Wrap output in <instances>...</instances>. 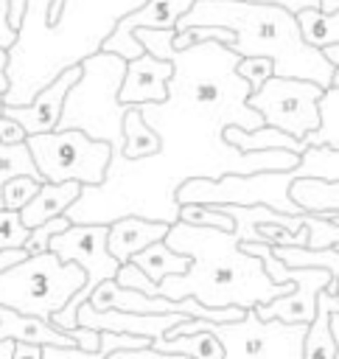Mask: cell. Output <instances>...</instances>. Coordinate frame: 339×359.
Returning <instances> with one entry per match:
<instances>
[{
  "label": "cell",
  "instance_id": "obj_46",
  "mask_svg": "<svg viewBox=\"0 0 339 359\" xmlns=\"http://www.w3.org/2000/svg\"><path fill=\"white\" fill-rule=\"evenodd\" d=\"M331 87H339V65H336L333 73H331Z\"/></svg>",
  "mask_w": 339,
  "mask_h": 359
},
{
  "label": "cell",
  "instance_id": "obj_16",
  "mask_svg": "<svg viewBox=\"0 0 339 359\" xmlns=\"http://www.w3.org/2000/svg\"><path fill=\"white\" fill-rule=\"evenodd\" d=\"M165 233H168V222L143 219V216H120V219L109 222L106 250L123 264L137 250H143L146 244H151L157 238H165Z\"/></svg>",
  "mask_w": 339,
  "mask_h": 359
},
{
  "label": "cell",
  "instance_id": "obj_45",
  "mask_svg": "<svg viewBox=\"0 0 339 359\" xmlns=\"http://www.w3.org/2000/svg\"><path fill=\"white\" fill-rule=\"evenodd\" d=\"M325 289H328V292H333V294H339V275H336V278H333V280H331Z\"/></svg>",
  "mask_w": 339,
  "mask_h": 359
},
{
  "label": "cell",
  "instance_id": "obj_33",
  "mask_svg": "<svg viewBox=\"0 0 339 359\" xmlns=\"http://www.w3.org/2000/svg\"><path fill=\"white\" fill-rule=\"evenodd\" d=\"M238 76L249 84V90H258L275 70H272V59L269 56H241L235 65Z\"/></svg>",
  "mask_w": 339,
  "mask_h": 359
},
{
  "label": "cell",
  "instance_id": "obj_28",
  "mask_svg": "<svg viewBox=\"0 0 339 359\" xmlns=\"http://www.w3.org/2000/svg\"><path fill=\"white\" fill-rule=\"evenodd\" d=\"M207 39L230 45L233 42V31L224 28V25H185V28L174 31L171 45L174 48H191V45H199V42H207Z\"/></svg>",
  "mask_w": 339,
  "mask_h": 359
},
{
  "label": "cell",
  "instance_id": "obj_43",
  "mask_svg": "<svg viewBox=\"0 0 339 359\" xmlns=\"http://www.w3.org/2000/svg\"><path fill=\"white\" fill-rule=\"evenodd\" d=\"M11 356H14V339L0 337V359H11Z\"/></svg>",
  "mask_w": 339,
  "mask_h": 359
},
{
  "label": "cell",
  "instance_id": "obj_39",
  "mask_svg": "<svg viewBox=\"0 0 339 359\" xmlns=\"http://www.w3.org/2000/svg\"><path fill=\"white\" fill-rule=\"evenodd\" d=\"M28 252L22 250V247H6V250H0V272L6 269V266H11V264H17V261H22Z\"/></svg>",
  "mask_w": 339,
  "mask_h": 359
},
{
  "label": "cell",
  "instance_id": "obj_24",
  "mask_svg": "<svg viewBox=\"0 0 339 359\" xmlns=\"http://www.w3.org/2000/svg\"><path fill=\"white\" fill-rule=\"evenodd\" d=\"M157 149H160L157 132L143 121L140 107L129 104V109L123 115V154L126 157H148Z\"/></svg>",
  "mask_w": 339,
  "mask_h": 359
},
{
  "label": "cell",
  "instance_id": "obj_32",
  "mask_svg": "<svg viewBox=\"0 0 339 359\" xmlns=\"http://www.w3.org/2000/svg\"><path fill=\"white\" fill-rule=\"evenodd\" d=\"M31 227L20 219V210L0 208V250L6 247H22Z\"/></svg>",
  "mask_w": 339,
  "mask_h": 359
},
{
  "label": "cell",
  "instance_id": "obj_14",
  "mask_svg": "<svg viewBox=\"0 0 339 359\" xmlns=\"http://www.w3.org/2000/svg\"><path fill=\"white\" fill-rule=\"evenodd\" d=\"M182 320H188V314H179V311H123V309L98 311L87 300L76 311V325H87L95 331H126L148 339L162 337L168 328H174Z\"/></svg>",
  "mask_w": 339,
  "mask_h": 359
},
{
  "label": "cell",
  "instance_id": "obj_29",
  "mask_svg": "<svg viewBox=\"0 0 339 359\" xmlns=\"http://www.w3.org/2000/svg\"><path fill=\"white\" fill-rule=\"evenodd\" d=\"M151 339L140 334H126V331H98V359H106L118 351H134V348H148Z\"/></svg>",
  "mask_w": 339,
  "mask_h": 359
},
{
  "label": "cell",
  "instance_id": "obj_17",
  "mask_svg": "<svg viewBox=\"0 0 339 359\" xmlns=\"http://www.w3.org/2000/svg\"><path fill=\"white\" fill-rule=\"evenodd\" d=\"M78 191H81V182L78 180H62V182L42 180L39 188H36V194L20 208V219L28 227H36L45 219H53V216L64 213L70 208V202L78 196Z\"/></svg>",
  "mask_w": 339,
  "mask_h": 359
},
{
  "label": "cell",
  "instance_id": "obj_4",
  "mask_svg": "<svg viewBox=\"0 0 339 359\" xmlns=\"http://www.w3.org/2000/svg\"><path fill=\"white\" fill-rule=\"evenodd\" d=\"M185 25H224L233 31L230 48L238 56H269L275 76L311 79L319 87H331L333 65L319 48L303 39L297 17L283 6L252 0H193L177 20L174 31Z\"/></svg>",
  "mask_w": 339,
  "mask_h": 359
},
{
  "label": "cell",
  "instance_id": "obj_19",
  "mask_svg": "<svg viewBox=\"0 0 339 359\" xmlns=\"http://www.w3.org/2000/svg\"><path fill=\"white\" fill-rule=\"evenodd\" d=\"M151 348L171 356H196V359H224V348L219 337L207 328L191 331V334H171L151 339Z\"/></svg>",
  "mask_w": 339,
  "mask_h": 359
},
{
  "label": "cell",
  "instance_id": "obj_27",
  "mask_svg": "<svg viewBox=\"0 0 339 359\" xmlns=\"http://www.w3.org/2000/svg\"><path fill=\"white\" fill-rule=\"evenodd\" d=\"M308 227V250H325V247H339V222H333L328 213H311L305 219Z\"/></svg>",
  "mask_w": 339,
  "mask_h": 359
},
{
  "label": "cell",
  "instance_id": "obj_7",
  "mask_svg": "<svg viewBox=\"0 0 339 359\" xmlns=\"http://www.w3.org/2000/svg\"><path fill=\"white\" fill-rule=\"evenodd\" d=\"M207 328L219 337L224 356L227 359H303V339H305V328L308 323H286L277 317H258L255 306L244 309V314L238 320H227V323H213V320H202V317H188L182 323H177L174 328H168L162 337L171 334H191Z\"/></svg>",
  "mask_w": 339,
  "mask_h": 359
},
{
  "label": "cell",
  "instance_id": "obj_3",
  "mask_svg": "<svg viewBox=\"0 0 339 359\" xmlns=\"http://www.w3.org/2000/svg\"><path fill=\"white\" fill-rule=\"evenodd\" d=\"M171 250L191 255L185 272L165 275L157 280V294L165 297H196L205 306H258L277 294H286L294 283H275L263 261L241 247L233 230L210 224L174 222L162 238Z\"/></svg>",
  "mask_w": 339,
  "mask_h": 359
},
{
  "label": "cell",
  "instance_id": "obj_11",
  "mask_svg": "<svg viewBox=\"0 0 339 359\" xmlns=\"http://www.w3.org/2000/svg\"><path fill=\"white\" fill-rule=\"evenodd\" d=\"M191 3L193 0H146L115 25V31L104 39L101 50H112L123 59L140 56L146 48L134 36V28H174L177 20L191 8Z\"/></svg>",
  "mask_w": 339,
  "mask_h": 359
},
{
  "label": "cell",
  "instance_id": "obj_18",
  "mask_svg": "<svg viewBox=\"0 0 339 359\" xmlns=\"http://www.w3.org/2000/svg\"><path fill=\"white\" fill-rule=\"evenodd\" d=\"M336 303H339V294L328 289L317 292V309H314V317L308 320L305 339H303V359H314V356L336 359V339L331 331V311Z\"/></svg>",
  "mask_w": 339,
  "mask_h": 359
},
{
  "label": "cell",
  "instance_id": "obj_20",
  "mask_svg": "<svg viewBox=\"0 0 339 359\" xmlns=\"http://www.w3.org/2000/svg\"><path fill=\"white\" fill-rule=\"evenodd\" d=\"M224 137H227L233 146L244 149V151H258V149H291V151H297V154L305 151V140H303V137H294V135H289V132H280V129H275V126H269V123H263V126H258V129L227 126V129H224Z\"/></svg>",
  "mask_w": 339,
  "mask_h": 359
},
{
  "label": "cell",
  "instance_id": "obj_21",
  "mask_svg": "<svg viewBox=\"0 0 339 359\" xmlns=\"http://www.w3.org/2000/svg\"><path fill=\"white\" fill-rule=\"evenodd\" d=\"M129 261H132L134 266H140V269H143L154 283H157V280H162L165 275L185 272V269L191 266V255L171 250L162 238H157V241L146 244V247H143V250H137Z\"/></svg>",
  "mask_w": 339,
  "mask_h": 359
},
{
  "label": "cell",
  "instance_id": "obj_35",
  "mask_svg": "<svg viewBox=\"0 0 339 359\" xmlns=\"http://www.w3.org/2000/svg\"><path fill=\"white\" fill-rule=\"evenodd\" d=\"M20 140H25V129L14 118L0 112V143H20Z\"/></svg>",
  "mask_w": 339,
  "mask_h": 359
},
{
  "label": "cell",
  "instance_id": "obj_34",
  "mask_svg": "<svg viewBox=\"0 0 339 359\" xmlns=\"http://www.w3.org/2000/svg\"><path fill=\"white\" fill-rule=\"evenodd\" d=\"M70 337H73V342H76L78 348L90 351V353L98 359V331H95V328H87V325H73V328H70Z\"/></svg>",
  "mask_w": 339,
  "mask_h": 359
},
{
  "label": "cell",
  "instance_id": "obj_31",
  "mask_svg": "<svg viewBox=\"0 0 339 359\" xmlns=\"http://www.w3.org/2000/svg\"><path fill=\"white\" fill-rule=\"evenodd\" d=\"M67 224H70V219H67L64 213H59V216H53V219H45L42 224L31 227V233H28V238H25L22 250H25L28 255L45 252V250H48V244H50V238H53L56 233H62Z\"/></svg>",
  "mask_w": 339,
  "mask_h": 359
},
{
  "label": "cell",
  "instance_id": "obj_2",
  "mask_svg": "<svg viewBox=\"0 0 339 359\" xmlns=\"http://www.w3.org/2000/svg\"><path fill=\"white\" fill-rule=\"evenodd\" d=\"M146 0H62L48 22L50 0H25L17 36L8 45V90L3 104H28L53 76L101 50L115 25Z\"/></svg>",
  "mask_w": 339,
  "mask_h": 359
},
{
  "label": "cell",
  "instance_id": "obj_1",
  "mask_svg": "<svg viewBox=\"0 0 339 359\" xmlns=\"http://www.w3.org/2000/svg\"><path fill=\"white\" fill-rule=\"evenodd\" d=\"M140 45L174 65L168 95L137 104L143 121L157 132L160 149L148 157H126L112 149L106 174L95 185H81L64 216L70 222H104L143 216L174 224L179 216L177 188L191 177H224L294 168L291 149L244 151L224 137L227 126L258 129L263 115L247 104L249 84L238 76V53L216 39L174 48V28H134Z\"/></svg>",
  "mask_w": 339,
  "mask_h": 359
},
{
  "label": "cell",
  "instance_id": "obj_30",
  "mask_svg": "<svg viewBox=\"0 0 339 359\" xmlns=\"http://www.w3.org/2000/svg\"><path fill=\"white\" fill-rule=\"evenodd\" d=\"M36 188H39V180H34V177H28V174H17V177L6 180V182H3V188H0L3 208L20 210V208H22V205L36 194Z\"/></svg>",
  "mask_w": 339,
  "mask_h": 359
},
{
  "label": "cell",
  "instance_id": "obj_23",
  "mask_svg": "<svg viewBox=\"0 0 339 359\" xmlns=\"http://www.w3.org/2000/svg\"><path fill=\"white\" fill-rule=\"evenodd\" d=\"M294 17H297L300 34L308 45L322 48V45H331V42H339V8H333V11L300 8Z\"/></svg>",
  "mask_w": 339,
  "mask_h": 359
},
{
  "label": "cell",
  "instance_id": "obj_26",
  "mask_svg": "<svg viewBox=\"0 0 339 359\" xmlns=\"http://www.w3.org/2000/svg\"><path fill=\"white\" fill-rule=\"evenodd\" d=\"M17 174H28V177L42 182V174H39V168H36L25 140H20V143H0V188H3L6 180L17 177ZM0 208H3V196H0Z\"/></svg>",
  "mask_w": 339,
  "mask_h": 359
},
{
  "label": "cell",
  "instance_id": "obj_25",
  "mask_svg": "<svg viewBox=\"0 0 339 359\" xmlns=\"http://www.w3.org/2000/svg\"><path fill=\"white\" fill-rule=\"evenodd\" d=\"M305 146H331L339 149V87H325L319 98V126L308 132Z\"/></svg>",
  "mask_w": 339,
  "mask_h": 359
},
{
  "label": "cell",
  "instance_id": "obj_41",
  "mask_svg": "<svg viewBox=\"0 0 339 359\" xmlns=\"http://www.w3.org/2000/svg\"><path fill=\"white\" fill-rule=\"evenodd\" d=\"M319 50L325 53V59H328V62H331L333 67L339 65V42H331V45H322Z\"/></svg>",
  "mask_w": 339,
  "mask_h": 359
},
{
  "label": "cell",
  "instance_id": "obj_8",
  "mask_svg": "<svg viewBox=\"0 0 339 359\" xmlns=\"http://www.w3.org/2000/svg\"><path fill=\"white\" fill-rule=\"evenodd\" d=\"M31 157L42 174V180L62 182L78 180L81 185H95L104 180L112 146L106 140L90 137L81 129H50L25 135Z\"/></svg>",
  "mask_w": 339,
  "mask_h": 359
},
{
  "label": "cell",
  "instance_id": "obj_9",
  "mask_svg": "<svg viewBox=\"0 0 339 359\" xmlns=\"http://www.w3.org/2000/svg\"><path fill=\"white\" fill-rule=\"evenodd\" d=\"M294 168H266L252 174H224L216 180L191 177L177 188V202H205V205H269L280 213H300L303 208L291 199L289 185Z\"/></svg>",
  "mask_w": 339,
  "mask_h": 359
},
{
  "label": "cell",
  "instance_id": "obj_15",
  "mask_svg": "<svg viewBox=\"0 0 339 359\" xmlns=\"http://www.w3.org/2000/svg\"><path fill=\"white\" fill-rule=\"evenodd\" d=\"M171 73H174V65L148 50H143L134 59H126V73H123V81L118 90V101L120 104L162 101L168 95Z\"/></svg>",
  "mask_w": 339,
  "mask_h": 359
},
{
  "label": "cell",
  "instance_id": "obj_37",
  "mask_svg": "<svg viewBox=\"0 0 339 359\" xmlns=\"http://www.w3.org/2000/svg\"><path fill=\"white\" fill-rule=\"evenodd\" d=\"M11 359H42V345L14 339V356Z\"/></svg>",
  "mask_w": 339,
  "mask_h": 359
},
{
  "label": "cell",
  "instance_id": "obj_47",
  "mask_svg": "<svg viewBox=\"0 0 339 359\" xmlns=\"http://www.w3.org/2000/svg\"><path fill=\"white\" fill-rule=\"evenodd\" d=\"M0 112H3V95H0Z\"/></svg>",
  "mask_w": 339,
  "mask_h": 359
},
{
  "label": "cell",
  "instance_id": "obj_6",
  "mask_svg": "<svg viewBox=\"0 0 339 359\" xmlns=\"http://www.w3.org/2000/svg\"><path fill=\"white\" fill-rule=\"evenodd\" d=\"M84 280V269L76 261H62L53 250L25 255L0 272V306L50 320Z\"/></svg>",
  "mask_w": 339,
  "mask_h": 359
},
{
  "label": "cell",
  "instance_id": "obj_38",
  "mask_svg": "<svg viewBox=\"0 0 339 359\" xmlns=\"http://www.w3.org/2000/svg\"><path fill=\"white\" fill-rule=\"evenodd\" d=\"M252 3H275V6L289 8L291 14H297L300 8H319V0H252Z\"/></svg>",
  "mask_w": 339,
  "mask_h": 359
},
{
  "label": "cell",
  "instance_id": "obj_44",
  "mask_svg": "<svg viewBox=\"0 0 339 359\" xmlns=\"http://www.w3.org/2000/svg\"><path fill=\"white\" fill-rule=\"evenodd\" d=\"M319 8L322 11H333V8H339V0H319Z\"/></svg>",
  "mask_w": 339,
  "mask_h": 359
},
{
  "label": "cell",
  "instance_id": "obj_36",
  "mask_svg": "<svg viewBox=\"0 0 339 359\" xmlns=\"http://www.w3.org/2000/svg\"><path fill=\"white\" fill-rule=\"evenodd\" d=\"M8 11H11V3L0 0V48H8L17 36V28L8 22Z\"/></svg>",
  "mask_w": 339,
  "mask_h": 359
},
{
  "label": "cell",
  "instance_id": "obj_12",
  "mask_svg": "<svg viewBox=\"0 0 339 359\" xmlns=\"http://www.w3.org/2000/svg\"><path fill=\"white\" fill-rule=\"evenodd\" d=\"M291 289L286 294H277L266 303H258L255 311L258 317H277L286 323H308L317 309V292L325 289L333 275L325 266H289Z\"/></svg>",
  "mask_w": 339,
  "mask_h": 359
},
{
  "label": "cell",
  "instance_id": "obj_10",
  "mask_svg": "<svg viewBox=\"0 0 339 359\" xmlns=\"http://www.w3.org/2000/svg\"><path fill=\"white\" fill-rule=\"evenodd\" d=\"M325 87L311 79L294 76H269L258 90H249L247 104L263 115V123L305 137L319 126V98Z\"/></svg>",
  "mask_w": 339,
  "mask_h": 359
},
{
  "label": "cell",
  "instance_id": "obj_40",
  "mask_svg": "<svg viewBox=\"0 0 339 359\" xmlns=\"http://www.w3.org/2000/svg\"><path fill=\"white\" fill-rule=\"evenodd\" d=\"M8 90V48H0V95Z\"/></svg>",
  "mask_w": 339,
  "mask_h": 359
},
{
  "label": "cell",
  "instance_id": "obj_13",
  "mask_svg": "<svg viewBox=\"0 0 339 359\" xmlns=\"http://www.w3.org/2000/svg\"><path fill=\"white\" fill-rule=\"evenodd\" d=\"M81 76V65H70L64 67L59 76H53L28 104H3V115L14 118L25 135H36V132H50L56 129L59 123V115H62V104H64V95L67 90L73 87V81Z\"/></svg>",
  "mask_w": 339,
  "mask_h": 359
},
{
  "label": "cell",
  "instance_id": "obj_5",
  "mask_svg": "<svg viewBox=\"0 0 339 359\" xmlns=\"http://www.w3.org/2000/svg\"><path fill=\"white\" fill-rule=\"evenodd\" d=\"M78 65L81 76L64 95L56 129H81L90 137L106 140L112 149H123V115L129 104L118 101V90L126 59L112 50H95Z\"/></svg>",
  "mask_w": 339,
  "mask_h": 359
},
{
  "label": "cell",
  "instance_id": "obj_22",
  "mask_svg": "<svg viewBox=\"0 0 339 359\" xmlns=\"http://www.w3.org/2000/svg\"><path fill=\"white\" fill-rule=\"evenodd\" d=\"M291 199L311 213L319 210H339V180H319V177H294L289 185Z\"/></svg>",
  "mask_w": 339,
  "mask_h": 359
},
{
  "label": "cell",
  "instance_id": "obj_42",
  "mask_svg": "<svg viewBox=\"0 0 339 359\" xmlns=\"http://www.w3.org/2000/svg\"><path fill=\"white\" fill-rule=\"evenodd\" d=\"M331 331H333V339H336V359H339V303L331 311Z\"/></svg>",
  "mask_w": 339,
  "mask_h": 359
}]
</instances>
